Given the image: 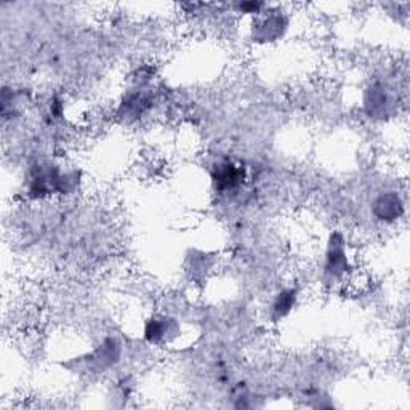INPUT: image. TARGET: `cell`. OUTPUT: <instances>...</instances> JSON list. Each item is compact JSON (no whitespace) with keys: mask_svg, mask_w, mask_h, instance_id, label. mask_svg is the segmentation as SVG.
<instances>
[{"mask_svg":"<svg viewBox=\"0 0 410 410\" xmlns=\"http://www.w3.org/2000/svg\"><path fill=\"white\" fill-rule=\"evenodd\" d=\"M212 178L216 189L228 191L238 188L240 184V182H242V172L231 162H225V164H220L213 168Z\"/></svg>","mask_w":410,"mask_h":410,"instance_id":"obj_1","label":"cell"},{"mask_svg":"<svg viewBox=\"0 0 410 410\" xmlns=\"http://www.w3.org/2000/svg\"><path fill=\"white\" fill-rule=\"evenodd\" d=\"M348 260L345 257V250H343V242L339 236H334L330 240V247L327 252V264H325V271L332 276H340L343 271H346Z\"/></svg>","mask_w":410,"mask_h":410,"instance_id":"obj_2","label":"cell"},{"mask_svg":"<svg viewBox=\"0 0 410 410\" xmlns=\"http://www.w3.org/2000/svg\"><path fill=\"white\" fill-rule=\"evenodd\" d=\"M295 300H297V292L295 291H282L277 295L273 303V317L281 319L287 316L292 311Z\"/></svg>","mask_w":410,"mask_h":410,"instance_id":"obj_3","label":"cell"}]
</instances>
